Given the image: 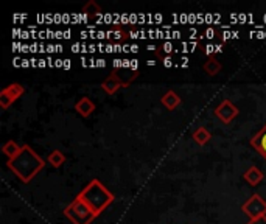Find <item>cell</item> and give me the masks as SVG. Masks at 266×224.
I'll return each mask as SVG.
<instances>
[{
    "mask_svg": "<svg viewBox=\"0 0 266 224\" xmlns=\"http://www.w3.org/2000/svg\"><path fill=\"white\" fill-rule=\"evenodd\" d=\"M7 167L22 182L27 184L35 178L39 171L44 170L45 161L38 153H35V150H33L30 145H23L20 148V153L14 159H11V161L7 162Z\"/></svg>",
    "mask_w": 266,
    "mask_h": 224,
    "instance_id": "6da1fadb",
    "label": "cell"
},
{
    "mask_svg": "<svg viewBox=\"0 0 266 224\" xmlns=\"http://www.w3.org/2000/svg\"><path fill=\"white\" fill-rule=\"evenodd\" d=\"M77 198L83 201L89 209H92L96 216L105 212V209L109 207L115 200V196L105 187V184L98 179H92L77 195Z\"/></svg>",
    "mask_w": 266,
    "mask_h": 224,
    "instance_id": "7a4b0ae2",
    "label": "cell"
},
{
    "mask_svg": "<svg viewBox=\"0 0 266 224\" xmlns=\"http://www.w3.org/2000/svg\"><path fill=\"white\" fill-rule=\"evenodd\" d=\"M64 215L67 216L74 224H90L96 218V215L92 212V209H89L78 198H75L67 207L64 209Z\"/></svg>",
    "mask_w": 266,
    "mask_h": 224,
    "instance_id": "3957f363",
    "label": "cell"
},
{
    "mask_svg": "<svg viewBox=\"0 0 266 224\" xmlns=\"http://www.w3.org/2000/svg\"><path fill=\"white\" fill-rule=\"evenodd\" d=\"M241 210L246 216H249V219H257V218L266 216V201L260 195L254 193L241 206Z\"/></svg>",
    "mask_w": 266,
    "mask_h": 224,
    "instance_id": "277c9868",
    "label": "cell"
},
{
    "mask_svg": "<svg viewBox=\"0 0 266 224\" xmlns=\"http://www.w3.org/2000/svg\"><path fill=\"white\" fill-rule=\"evenodd\" d=\"M23 92L25 89L19 83H13L5 89H2V92H0V106H2V109H8L17 98L22 97Z\"/></svg>",
    "mask_w": 266,
    "mask_h": 224,
    "instance_id": "5b68a950",
    "label": "cell"
},
{
    "mask_svg": "<svg viewBox=\"0 0 266 224\" xmlns=\"http://www.w3.org/2000/svg\"><path fill=\"white\" fill-rule=\"evenodd\" d=\"M213 114H215L224 125H229L232 120H234V118L240 114V111H238V108H237L234 103H232L230 100H224V102H221V103L215 108Z\"/></svg>",
    "mask_w": 266,
    "mask_h": 224,
    "instance_id": "8992f818",
    "label": "cell"
},
{
    "mask_svg": "<svg viewBox=\"0 0 266 224\" xmlns=\"http://www.w3.org/2000/svg\"><path fill=\"white\" fill-rule=\"evenodd\" d=\"M122 87H128V86L122 81V78L118 77V73H117L115 70L111 72V73L108 75V78L102 83V89H103L108 95L117 93Z\"/></svg>",
    "mask_w": 266,
    "mask_h": 224,
    "instance_id": "52a82bcc",
    "label": "cell"
},
{
    "mask_svg": "<svg viewBox=\"0 0 266 224\" xmlns=\"http://www.w3.org/2000/svg\"><path fill=\"white\" fill-rule=\"evenodd\" d=\"M251 145L261 157L266 159V125L251 139Z\"/></svg>",
    "mask_w": 266,
    "mask_h": 224,
    "instance_id": "ba28073f",
    "label": "cell"
},
{
    "mask_svg": "<svg viewBox=\"0 0 266 224\" xmlns=\"http://www.w3.org/2000/svg\"><path fill=\"white\" fill-rule=\"evenodd\" d=\"M75 111H77L81 117L87 118V117H90V114L95 111V103H93L89 97H81V98L75 103Z\"/></svg>",
    "mask_w": 266,
    "mask_h": 224,
    "instance_id": "9c48e42d",
    "label": "cell"
},
{
    "mask_svg": "<svg viewBox=\"0 0 266 224\" xmlns=\"http://www.w3.org/2000/svg\"><path fill=\"white\" fill-rule=\"evenodd\" d=\"M181 97L175 92V90H167L163 93V97L160 98V103L167 108L168 111H175L179 105H181Z\"/></svg>",
    "mask_w": 266,
    "mask_h": 224,
    "instance_id": "30bf717a",
    "label": "cell"
},
{
    "mask_svg": "<svg viewBox=\"0 0 266 224\" xmlns=\"http://www.w3.org/2000/svg\"><path fill=\"white\" fill-rule=\"evenodd\" d=\"M263 178H264L263 171H260L257 167H249V168L245 171V175H243V179H245L249 185H252V187L258 185V184L263 181Z\"/></svg>",
    "mask_w": 266,
    "mask_h": 224,
    "instance_id": "8fae6325",
    "label": "cell"
},
{
    "mask_svg": "<svg viewBox=\"0 0 266 224\" xmlns=\"http://www.w3.org/2000/svg\"><path fill=\"white\" fill-rule=\"evenodd\" d=\"M204 72L210 77H215L221 72V62L215 58V56H210L206 62H204Z\"/></svg>",
    "mask_w": 266,
    "mask_h": 224,
    "instance_id": "7c38bea8",
    "label": "cell"
},
{
    "mask_svg": "<svg viewBox=\"0 0 266 224\" xmlns=\"http://www.w3.org/2000/svg\"><path fill=\"white\" fill-rule=\"evenodd\" d=\"M193 140L198 143V145H206L210 139H212V134L206 130V128L204 126H199L198 128V130L193 133Z\"/></svg>",
    "mask_w": 266,
    "mask_h": 224,
    "instance_id": "4fadbf2b",
    "label": "cell"
},
{
    "mask_svg": "<svg viewBox=\"0 0 266 224\" xmlns=\"http://www.w3.org/2000/svg\"><path fill=\"white\" fill-rule=\"evenodd\" d=\"M20 148H22V146H19L14 140H8V142L4 143L2 151H4V154L8 157V161H11V159H14V157L20 153Z\"/></svg>",
    "mask_w": 266,
    "mask_h": 224,
    "instance_id": "5bb4252c",
    "label": "cell"
},
{
    "mask_svg": "<svg viewBox=\"0 0 266 224\" xmlns=\"http://www.w3.org/2000/svg\"><path fill=\"white\" fill-rule=\"evenodd\" d=\"M47 162L55 167V168H59L64 162H65V156L59 151V150H53L49 156H47Z\"/></svg>",
    "mask_w": 266,
    "mask_h": 224,
    "instance_id": "9a60e30c",
    "label": "cell"
},
{
    "mask_svg": "<svg viewBox=\"0 0 266 224\" xmlns=\"http://www.w3.org/2000/svg\"><path fill=\"white\" fill-rule=\"evenodd\" d=\"M83 13L84 14H102V7H100L96 2H93V0H90V2H87L83 7Z\"/></svg>",
    "mask_w": 266,
    "mask_h": 224,
    "instance_id": "2e32d148",
    "label": "cell"
},
{
    "mask_svg": "<svg viewBox=\"0 0 266 224\" xmlns=\"http://www.w3.org/2000/svg\"><path fill=\"white\" fill-rule=\"evenodd\" d=\"M248 224H266V216L257 218V219H249Z\"/></svg>",
    "mask_w": 266,
    "mask_h": 224,
    "instance_id": "e0dca14e",
    "label": "cell"
},
{
    "mask_svg": "<svg viewBox=\"0 0 266 224\" xmlns=\"http://www.w3.org/2000/svg\"><path fill=\"white\" fill-rule=\"evenodd\" d=\"M163 64H165L167 67H170V66H172V59H170V58H165V59H163Z\"/></svg>",
    "mask_w": 266,
    "mask_h": 224,
    "instance_id": "ac0fdd59",
    "label": "cell"
}]
</instances>
